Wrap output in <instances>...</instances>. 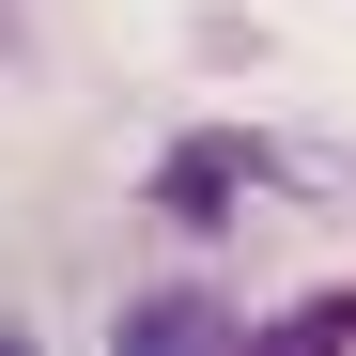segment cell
Wrapping results in <instances>:
<instances>
[{"label": "cell", "mask_w": 356, "mask_h": 356, "mask_svg": "<svg viewBox=\"0 0 356 356\" xmlns=\"http://www.w3.org/2000/svg\"><path fill=\"white\" fill-rule=\"evenodd\" d=\"M248 356H356V279H325V294H294L279 325H248Z\"/></svg>", "instance_id": "cell-3"}, {"label": "cell", "mask_w": 356, "mask_h": 356, "mask_svg": "<svg viewBox=\"0 0 356 356\" xmlns=\"http://www.w3.org/2000/svg\"><path fill=\"white\" fill-rule=\"evenodd\" d=\"M108 356H248V325H232V310H217L202 279H170V294H124Z\"/></svg>", "instance_id": "cell-1"}, {"label": "cell", "mask_w": 356, "mask_h": 356, "mask_svg": "<svg viewBox=\"0 0 356 356\" xmlns=\"http://www.w3.org/2000/svg\"><path fill=\"white\" fill-rule=\"evenodd\" d=\"M0 356H31V341H16V325H0Z\"/></svg>", "instance_id": "cell-4"}, {"label": "cell", "mask_w": 356, "mask_h": 356, "mask_svg": "<svg viewBox=\"0 0 356 356\" xmlns=\"http://www.w3.org/2000/svg\"><path fill=\"white\" fill-rule=\"evenodd\" d=\"M232 186H248V140H186V155L155 170V202L186 217V232H217V217H232Z\"/></svg>", "instance_id": "cell-2"}]
</instances>
